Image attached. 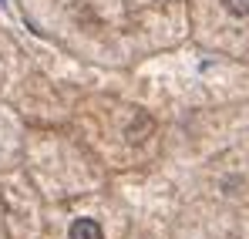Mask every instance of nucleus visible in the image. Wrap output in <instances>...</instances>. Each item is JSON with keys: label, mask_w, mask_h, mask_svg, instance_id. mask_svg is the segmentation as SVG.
<instances>
[{"label": "nucleus", "mask_w": 249, "mask_h": 239, "mask_svg": "<svg viewBox=\"0 0 249 239\" xmlns=\"http://www.w3.org/2000/svg\"><path fill=\"white\" fill-rule=\"evenodd\" d=\"M71 239H101V226L94 219H74L71 222Z\"/></svg>", "instance_id": "1"}, {"label": "nucleus", "mask_w": 249, "mask_h": 239, "mask_svg": "<svg viewBox=\"0 0 249 239\" xmlns=\"http://www.w3.org/2000/svg\"><path fill=\"white\" fill-rule=\"evenodd\" d=\"M222 3H226L229 14H236V17H249V0H222Z\"/></svg>", "instance_id": "2"}]
</instances>
